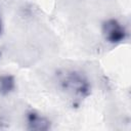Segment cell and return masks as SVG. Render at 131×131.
Returning a JSON list of instances; mask_svg holds the SVG:
<instances>
[{
	"label": "cell",
	"instance_id": "1",
	"mask_svg": "<svg viewBox=\"0 0 131 131\" xmlns=\"http://www.w3.org/2000/svg\"><path fill=\"white\" fill-rule=\"evenodd\" d=\"M57 79L61 89L74 97L84 98L91 92V85L88 79L79 71L62 70L58 72Z\"/></svg>",
	"mask_w": 131,
	"mask_h": 131
},
{
	"label": "cell",
	"instance_id": "2",
	"mask_svg": "<svg viewBox=\"0 0 131 131\" xmlns=\"http://www.w3.org/2000/svg\"><path fill=\"white\" fill-rule=\"evenodd\" d=\"M102 35L106 42L111 44H119L126 39L127 32L120 21L111 18L102 24Z\"/></svg>",
	"mask_w": 131,
	"mask_h": 131
},
{
	"label": "cell",
	"instance_id": "3",
	"mask_svg": "<svg viewBox=\"0 0 131 131\" xmlns=\"http://www.w3.org/2000/svg\"><path fill=\"white\" fill-rule=\"evenodd\" d=\"M27 125H28V129L30 130H36V131H45L48 130L50 128V121L42 116L41 114L35 112V111H30L27 116Z\"/></svg>",
	"mask_w": 131,
	"mask_h": 131
},
{
	"label": "cell",
	"instance_id": "4",
	"mask_svg": "<svg viewBox=\"0 0 131 131\" xmlns=\"http://www.w3.org/2000/svg\"><path fill=\"white\" fill-rule=\"evenodd\" d=\"M15 88V81L11 75H1L0 76V94L7 95L12 92Z\"/></svg>",
	"mask_w": 131,
	"mask_h": 131
},
{
	"label": "cell",
	"instance_id": "5",
	"mask_svg": "<svg viewBox=\"0 0 131 131\" xmlns=\"http://www.w3.org/2000/svg\"><path fill=\"white\" fill-rule=\"evenodd\" d=\"M0 33H1V20H0Z\"/></svg>",
	"mask_w": 131,
	"mask_h": 131
}]
</instances>
